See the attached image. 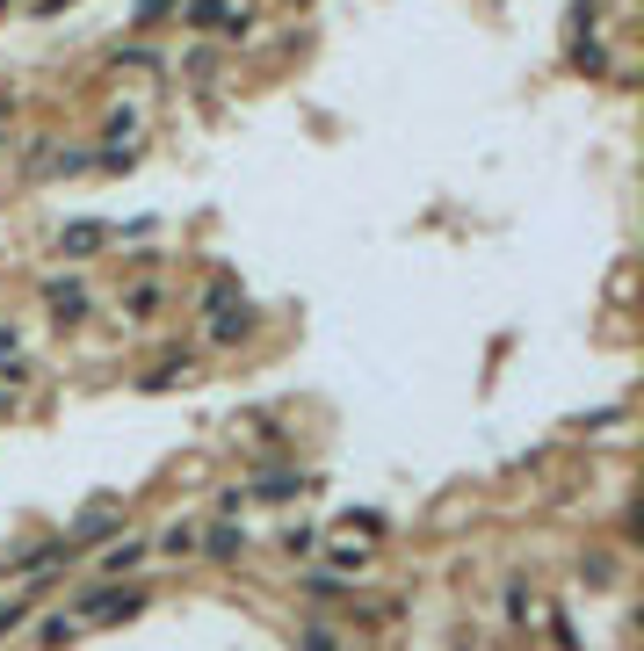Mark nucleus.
<instances>
[{
	"instance_id": "obj_1",
	"label": "nucleus",
	"mask_w": 644,
	"mask_h": 651,
	"mask_svg": "<svg viewBox=\"0 0 644 651\" xmlns=\"http://www.w3.org/2000/svg\"><path fill=\"white\" fill-rule=\"evenodd\" d=\"M138 608H145L138 586H124V594H116V586H102V594H87V623H116V615H138Z\"/></svg>"
},
{
	"instance_id": "obj_2",
	"label": "nucleus",
	"mask_w": 644,
	"mask_h": 651,
	"mask_svg": "<svg viewBox=\"0 0 644 651\" xmlns=\"http://www.w3.org/2000/svg\"><path fill=\"white\" fill-rule=\"evenodd\" d=\"M189 22L196 29H247V15H232L225 0H189Z\"/></svg>"
},
{
	"instance_id": "obj_3",
	"label": "nucleus",
	"mask_w": 644,
	"mask_h": 651,
	"mask_svg": "<svg viewBox=\"0 0 644 651\" xmlns=\"http://www.w3.org/2000/svg\"><path fill=\"white\" fill-rule=\"evenodd\" d=\"M102 239H109V225H66V239H58V254H95Z\"/></svg>"
},
{
	"instance_id": "obj_4",
	"label": "nucleus",
	"mask_w": 644,
	"mask_h": 651,
	"mask_svg": "<svg viewBox=\"0 0 644 651\" xmlns=\"http://www.w3.org/2000/svg\"><path fill=\"white\" fill-rule=\"evenodd\" d=\"M203 550L218 557V565H232V557L247 550V529H232V521H225V529H210V543H203Z\"/></svg>"
},
{
	"instance_id": "obj_5",
	"label": "nucleus",
	"mask_w": 644,
	"mask_h": 651,
	"mask_svg": "<svg viewBox=\"0 0 644 651\" xmlns=\"http://www.w3.org/2000/svg\"><path fill=\"white\" fill-rule=\"evenodd\" d=\"M261 500H290V492H304V471H261Z\"/></svg>"
},
{
	"instance_id": "obj_6",
	"label": "nucleus",
	"mask_w": 644,
	"mask_h": 651,
	"mask_svg": "<svg viewBox=\"0 0 644 651\" xmlns=\"http://www.w3.org/2000/svg\"><path fill=\"white\" fill-rule=\"evenodd\" d=\"M297 651H348V644L333 637V630H319V623H312V630H297Z\"/></svg>"
},
{
	"instance_id": "obj_7",
	"label": "nucleus",
	"mask_w": 644,
	"mask_h": 651,
	"mask_svg": "<svg viewBox=\"0 0 644 651\" xmlns=\"http://www.w3.org/2000/svg\"><path fill=\"white\" fill-rule=\"evenodd\" d=\"M80 304H87V290H51V312L58 319H80Z\"/></svg>"
},
{
	"instance_id": "obj_8",
	"label": "nucleus",
	"mask_w": 644,
	"mask_h": 651,
	"mask_svg": "<svg viewBox=\"0 0 644 651\" xmlns=\"http://www.w3.org/2000/svg\"><path fill=\"white\" fill-rule=\"evenodd\" d=\"M160 550H174V557H181V550H196V536H189V529H181V521H174V529L160 536Z\"/></svg>"
},
{
	"instance_id": "obj_9",
	"label": "nucleus",
	"mask_w": 644,
	"mask_h": 651,
	"mask_svg": "<svg viewBox=\"0 0 644 651\" xmlns=\"http://www.w3.org/2000/svg\"><path fill=\"white\" fill-rule=\"evenodd\" d=\"M167 8H174V0H138V22H160Z\"/></svg>"
}]
</instances>
